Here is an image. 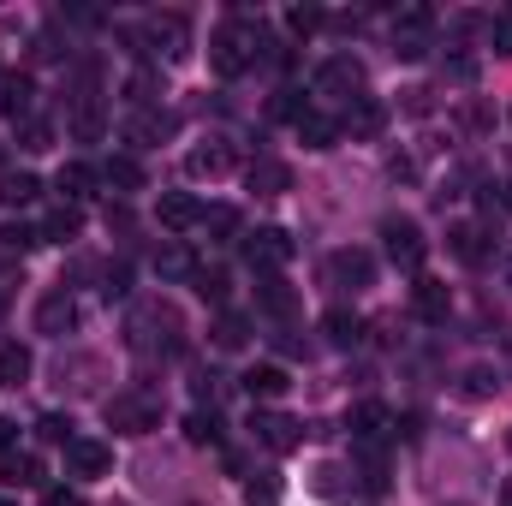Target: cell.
<instances>
[{"label": "cell", "instance_id": "1", "mask_svg": "<svg viewBox=\"0 0 512 506\" xmlns=\"http://www.w3.org/2000/svg\"><path fill=\"white\" fill-rule=\"evenodd\" d=\"M251 60H256V24H245V18H227V24L209 36V66H215L221 78H239Z\"/></svg>", "mask_w": 512, "mask_h": 506}, {"label": "cell", "instance_id": "2", "mask_svg": "<svg viewBox=\"0 0 512 506\" xmlns=\"http://www.w3.org/2000/svg\"><path fill=\"white\" fill-rule=\"evenodd\" d=\"M382 245H387V262H393V268H405V274H417V268H423V256H429L423 227H417V221H405V215H387V221H382Z\"/></svg>", "mask_w": 512, "mask_h": 506}, {"label": "cell", "instance_id": "3", "mask_svg": "<svg viewBox=\"0 0 512 506\" xmlns=\"http://www.w3.org/2000/svg\"><path fill=\"white\" fill-rule=\"evenodd\" d=\"M161 423V399H149V393H114L108 399V429L114 435H149Z\"/></svg>", "mask_w": 512, "mask_h": 506}, {"label": "cell", "instance_id": "4", "mask_svg": "<svg viewBox=\"0 0 512 506\" xmlns=\"http://www.w3.org/2000/svg\"><path fill=\"white\" fill-rule=\"evenodd\" d=\"M328 286H340V292H364V286H376V256L364 251V245H340V251L328 256Z\"/></svg>", "mask_w": 512, "mask_h": 506}, {"label": "cell", "instance_id": "5", "mask_svg": "<svg viewBox=\"0 0 512 506\" xmlns=\"http://www.w3.org/2000/svg\"><path fill=\"white\" fill-rule=\"evenodd\" d=\"M245 262H251L256 274H280V268L292 262L286 227H256V233H245Z\"/></svg>", "mask_w": 512, "mask_h": 506}, {"label": "cell", "instance_id": "6", "mask_svg": "<svg viewBox=\"0 0 512 506\" xmlns=\"http://www.w3.org/2000/svg\"><path fill=\"white\" fill-rule=\"evenodd\" d=\"M358 90H364V60L328 54V60L316 66V96H352V102H358Z\"/></svg>", "mask_w": 512, "mask_h": 506}, {"label": "cell", "instance_id": "7", "mask_svg": "<svg viewBox=\"0 0 512 506\" xmlns=\"http://www.w3.org/2000/svg\"><path fill=\"white\" fill-rule=\"evenodd\" d=\"M346 429H352V447L358 453H382L387 447V435H393V417H387V405H358L352 417H346Z\"/></svg>", "mask_w": 512, "mask_h": 506}, {"label": "cell", "instance_id": "8", "mask_svg": "<svg viewBox=\"0 0 512 506\" xmlns=\"http://www.w3.org/2000/svg\"><path fill=\"white\" fill-rule=\"evenodd\" d=\"M251 435L268 447V453H292L304 441V423L286 417V411H251Z\"/></svg>", "mask_w": 512, "mask_h": 506}, {"label": "cell", "instance_id": "9", "mask_svg": "<svg viewBox=\"0 0 512 506\" xmlns=\"http://www.w3.org/2000/svg\"><path fill=\"white\" fill-rule=\"evenodd\" d=\"M233 161H239V149L227 137H203L197 149H185V173L191 179H221V173H233Z\"/></svg>", "mask_w": 512, "mask_h": 506}, {"label": "cell", "instance_id": "10", "mask_svg": "<svg viewBox=\"0 0 512 506\" xmlns=\"http://www.w3.org/2000/svg\"><path fill=\"white\" fill-rule=\"evenodd\" d=\"M411 316H417V322H429V328H441V322L453 316V292H447V280L417 274V286H411Z\"/></svg>", "mask_w": 512, "mask_h": 506}, {"label": "cell", "instance_id": "11", "mask_svg": "<svg viewBox=\"0 0 512 506\" xmlns=\"http://www.w3.org/2000/svg\"><path fill=\"white\" fill-rule=\"evenodd\" d=\"M203 215H209V209H203L191 191H167V197L155 203V221H161L167 233H191V227H203Z\"/></svg>", "mask_w": 512, "mask_h": 506}, {"label": "cell", "instance_id": "12", "mask_svg": "<svg viewBox=\"0 0 512 506\" xmlns=\"http://www.w3.org/2000/svg\"><path fill=\"white\" fill-rule=\"evenodd\" d=\"M66 471L72 477H108L114 471V447L108 441H66Z\"/></svg>", "mask_w": 512, "mask_h": 506}, {"label": "cell", "instance_id": "13", "mask_svg": "<svg viewBox=\"0 0 512 506\" xmlns=\"http://www.w3.org/2000/svg\"><path fill=\"white\" fill-rule=\"evenodd\" d=\"M256 310H262V316H280V322H286V316L298 310V292H292V286H286L280 274H256Z\"/></svg>", "mask_w": 512, "mask_h": 506}, {"label": "cell", "instance_id": "14", "mask_svg": "<svg viewBox=\"0 0 512 506\" xmlns=\"http://www.w3.org/2000/svg\"><path fill=\"white\" fill-rule=\"evenodd\" d=\"M387 126V108L376 96H358L352 108H346V120H340V137H376Z\"/></svg>", "mask_w": 512, "mask_h": 506}, {"label": "cell", "instance_id": "15", "mask_svg": "<svg viewBox=\"0 0 512 506\" xmlns=\"http://www.w3.org/2000/svg\"><path fill=\"white\" fill-rule=\"evenodd\" d=\"M78 322V304H72V292H48L42 304H36V328L42 334H66Z\"/></svg>", "mask_w": 512, "mask_h": 506}, {"label": "cell", "instance_id": "16", "mask_svg": "<svg viewBox=\"0 0 512 506\" xmlns=\"http://www.w3.org/2000/svg\"><path fill=\"white\" fill-rule=\"evenodd\" d=\"M286 387H292V376H286L280 364H251V370H245V393H251L256 405H268V399H280Z\"/></svg>", "mask_w": 512, "mask_h": 506}, {"label": "cell", "instance_id": "17", "mask_svg": "<svg viewBox=\"0 0 512 506\" xmlns=\"http://www.w3.org/2000/svg\"><path fill=\"white\" fill-rule=\"evenodd\" d=\"M0 483L6 489H42V459L36 453H6L0 459Z\"/></svg>", "mask_w": 512, "mask_h": 506}, {"label": "cell", "instance_id": "18", "mask_svg": "<svg viewBox=\"0 0 512 506\" xmlns=\"http://www.w3.org/2000/svg\"><path fill=\"white\" fill-rule=\"evenodd\" d=\"M24 114H30V78L0 72V120H24Z\"/></svg>", "mask_w": 512, "mask_h": 506}, {"label": "cell", "instance_id": "19", "mask_svg": "<svg viewBox=\"0 0 512 506\" xmlns=\"http://www.w3.org/2000/svg\"><path fill=\"white\" fill-rule=\"evenodd\" d=\"M447 251L459 256V262H483V251H489V233H483L477 221H459V227L447 233Z\"/></svg>", "mask_w": 512, "mask_h": 506}, {"label": "cell", "instance_id": "20", "mask_svg": "<svg viewBox=\"0 0 512 506\" xmlns=\"http://www.w3.org/2000/svg\"><path fill=\"white\" fill-rule=\"evenodd\" d=\"M42 197V179L36 173H0V203L6 209H24V203H36Z\"/></svg>", "mask_w": 512, "mask_h": 506}, {"label": "cell", "instance_id": "21", "mask_svg": "<svg viewBox=\"0 0 512 506\" xmlns=\"http://www.w3.org/2000/svg\"><path fill=\"white\" fill-rule=\"evenodd\" d=\"M24 381H30V346L6 340L0 346V387H24Z\"/></svg>", "mask_w": 512, "mask_h": 506}, {"label": "cell", "instance_id": "22", "mask_svg": "<svg viewBox=\"0 0 512 506\" xmlns=\"http://www.w3.org/2000/svg\"><path fill=\"white\" fill-rule=\"evenodd\" d=\"M54 185H60V197H66V203H84V197H90V191H96V173H90V167H84V161H66V167H60V179H54Z\"/></svg>", "mask_w": 512, "mask_h": 506}, {"label": "cell", "instance_id": "23", "mask_svg": "<svg viewBox=\"0 0 512 506\" xmlns=\"http://www.w3.org/2000/svg\"><path fill=\"white\" fill-rule=\"evenodd\" d=\"M322 334H328L334 346H346V352H352V346L364 340V322H358L352 310H328V316H322Z\"/></svg>", "mask_w": 512, "mask_h": 506}, {"label": "cell", "instance_id": "24", "mask_svg": "<svg viewBox=\"0 0 512 506\" xmlns=\"http://www.w3.org/2000/svg\"><path fill=\"white\" fill-rule=\"evenodd\" d=\"M298 137H304V149H334V143H340V120L304 114V120H298Z\"/></svg>", "mask_w": 512, "mask_h": 506}, {"label": "cell", "instance_id": "25", "mask_svg": "<svg viewBox=\"0 0 512 506\" xmlns=\"http://www.w3.org/2000/svg\"><path fill=\"white\" fill-rule=\"evenodd\" d=\"M78 227H84V215L66 203V209H54V215L42 221V245H66V239H78Z\"/></svg>", "mask_w": 512, "mask_h": 506}, {"label": "cell", "instance_id": "26", "mask_svg": "<svg viewBox=\"0 0 512 506\" xmlns=\"http://www.w3.org/2000/svg\"><path fill=\"white\" fill-rule=\"evenodd\" d=\"M185 441H191V447H221V417H215V405L185 417Z\"/></svg>", "mask_w": 512, "mask_h": 506}, {"label": "cell", "instance_id": "27", "mask_svg": "<svg viewBox=\"0 0 512 506\" xmlns=\"http://www.w3.org/2000/svg\"><path fill=\"white\" fill-rule=\"evenodd\" d=\"M292 185V167L286 161H256L251 167V191H262V197H274V191H286Z\"/></svg>", "mask_w": 512, "mask_h": 506}, {"label": "cell", "instance_id": "28", "mask_svg": "<svg viewBox=\"0 0 512 506\" xmlns=\"http://www.w3.org/2000/svg\"><path fill=\"white\" fill-rule=\"evenodd\" d=\"M102 179H108L114 191H143V167H137L131 155H108V167H102Z\"/></svg>", "mask_w": 512, "mask_h": 506}, {"label": "cell", "instance_id": "29", "mask_svg": "<svg viewBox=\"0 0 512 506\" xmlns=\"http://www.w3.org/2000/svg\"><path fill=\"white\" fill-rule=\"evenodd\" d=\"M191 286H197V298H209V304H227V286H233V280H227V268H209V262H203V268L191 274Z\"/></svg>", "mask_w": 512, "mask_h": 506}, {"label": "cell", "instance_id": "30", "mask_svg": "<svg viewBox=\"0 0 512 506\" xmlns=\"http://www.w3.org/2000/svg\"><path fill=\"white\" fill-rule=\"evenodd\" d=\"M245 340H251V322L233 316V310H221V322H215V346H221V352H239Z\"/></svg>", "mask_w": 512, "mask_h": 506}, {"label": "cell", "instance_id": "31", "mask_svg": "<svg viewBox=\"0 0 512 506\" xmlns=\"http://www.w3.org/2000/svg\"><path fill=\"white\" fill-rule=\"evenodd\" d=\"M322 24H328V12H322V6H286V30H292L298 42H304V36H316Z\"/></svg>", "mask_w": 512, "mask_h": 506}, {"label": "cell", "instance_id": "32", "mask_svg": "<svg viewBox=\"0 0 512 506\" xmlns=\"http://www.w3.org/2000/svg\"><path fill=\"white\" fill-rule=\"evenodd\" d=\"M495 387H501V376H495L489 364H471V370L459 376V393H465V399H489Z\"/></svg>", "mask_w": 512, "mask_h": 506}, {"label": "cell", "instance_id": "33", "mask_svg": "<svg viewBox=\"0 0 512 506\" xmlns=\"http://www.w3.org/2000/svg\"><path fill=\"white\" fill-rule=\"evenodd\" d=\"M280 495H286V489H280V477H274V471H256L251 483H245V501H251V506H280Z\"/></svg>", "mask_w": 512, "mask_h": 506}, {"label": "cell", "instance_id": "34", "mask_svg": "<svg viewBox=\"0 0 512 506\" xmlns=\"http://www.w3.org/2000/svg\"><path fill=\"white\" fill-rule=\"evenodd\" d=\"M155 268H161V280H191V274H197L191 251H179V245H167V251L155 256Z\"/></svg>", "mask_w": 512, "mask_h": 506}, {"label": "cell", "instance_id": "35", "mask_svg": "<svg viewBox=\"0 0 512 506\" xmlns=\"http://www.w3.org/2000/svg\"><path fill=\"white\" fill-rule=\"evenodd\" d=\"M0 245H6V251H36V245H42V227H24V221H6V227H0Z\"/></svg>", "mask_w": 512, "mask_h": 506}, {"label": "cell", "instance_id": "36", "mask_svg": "<svg viewBox=\"0 0 512 506\" xmlns=\"http://www.w3.org/2000/svg\"><path fill=\"white\" fill-rule=\"evenodd\" d=\"M483 36H489V48H495V54H512V6H507V12H489Z\"/></svg>", "mask_w": 512, "mask_h": 506}, {"label": "cell", "instance_id": "37", "mask_svg": "<svg viewBox=\"0 0 512 506\" xmlns=\"http://www.w3.org/2000/svg\"><path fill=\"white\" fill-rule=\"evenodd\" d=\"M203 233H215V245H227L239 233V209H209L203 215Z\"/></svg>", "mask_w": 512, "mask_h": 506}, {"label": "cell", "instance_id": "38", "mask_svg": "<svg viewBox=\"0 0 512 506\" xmlns=\"http://www.w3.org/2000/svg\"><path fill=\"white\" fill-rule=\"evenodd\" d=\"M173 131V114H143V120H131V137L137 143H161Z\"/></svg>", "mask_w": 512, "mask_h": 506}, {"label": "cell", "instance_id": "39", "mask_svg": "<svg viewBox=\"0 0 512 506\" xmlns=\"http://www.w3.org/2000/svg\"><path fill=\"white\" fill-rule=\"evenodd\" d=\"M340 477H346L340 465H316V495H322V501H346V483H340Z\"/></svg>", "mask_w": 512, "mask_h": 506}, {"label": "cell", "instance_id": "40", "mask_svg": "<svg viewBox=\"0 0 512 506\" xmlns=\"http://www.w3.org/2000/svg\"><path fill=\"white\" fill-rule=\"evenodd\" d=\"M441 78H447V84H459V90H465V84H477V60H471V54H453V60H447V66H441Z\"/></svg>", "mask_w": 512, "mask_h": 506}, {"label": "cell", "instance_id": "41", "mask_svg": "<svg viewBox=\"0 0 512 506\" xmlns=\"http://www.w3.org/2000/svg\"><path fill=\"white\" fill-rule=\"evenodd\" d=\"M274 114H280V120H292V126H298V120H304V114H310V102H304V96H298V90H280V96H274Z\"/></svg>", "mask_w": 512, "mask_h": 506}, {"label": "cell", "instance_id": "42", "mask_svg": "<svg viewBox=\"0 0 512 506\" xmlns=\"http://www.w3.org/2000/svg\"><path fill=\"white\" fill-rule=\"evenodd\" d=\"M18 137H24V149H48V143H54V126H48V120H24Z\"/></svg>", "mask_w": 512, "mask_h": 506}, {"label": "cell", "instance_id": "43", "mask_svg": "<svg viewBox=\"0 0 512 506\" xmlns=\"http://www.w3.org/2000/svg\"><path fill=\"white\" fill-rule=\"evenodd\" d=\"M36 429H42V441H78L72 435V417H42Z\"/></svg>", "mask_w": 512, "mask_h": 506}, {"label": "cell", "instance_id": "44", "mask_svg": "<svg viewBox=\"0 0 512 506\" xmlns=\"http://www.w3.org/2000/svg\"><path fill=\"white\" fill-rule=\"evenodd\" d=\"M102 292H108V298H126V292H131V274H126V262H114V268H108V286H102Z\"/></svg>", "mask_w": 512, "mask_h": 506}, {"label": "cell", "instance_id": "45", "mask_svg": "<svg viewBox=\"0 0 512 506\" xmlns=\"http://www.w3.org/2000/svg\"><path fill=\"white\" fill-rule=\"evenodd\" d=\"M12 292H18V268H12V262L0 256V310L12 304Z\"/></svg>", "mask_w": 512, "mask_h": 506}, {"label": "cell", "instance_id": "46", "mask_svg": "<svg viewBox=\"0 0 512 506\" xmlns=\"http://www.w3.org/2000/svg\"><path fill=\"white\" fill-rule=\"evenodd\" d=\"M465 126H471V131H483V126H495V114H489L483 102H465Z\"/></svg>", "mask_w": 512, "mask_h": 506}, {"label": "cell", "instance_id": "47", "mask_svg": "<svg viewBox=\"0 0 512 506\" xmlns=\"http://www.w3.org/2000/svg\"><path fill=\"white\" fill-rule=\"evenodd\" d=\"M435 102H429V90H405V114H429Z\"/></svg>", "mask_w": 512, "mask_h": 506}, {"label": "cell", "instance_id": "48", "mask_svg": "<svg viewBox=\"0 0 512 506\" xmlns=\"http://www.w3.org/2000/svg\"><path fill=\"white\" fill-rule=\"evenodd\" d=\"M12 447H18V423H12V417H0V459H6Z\"/></svg>", "mask_w": 512, "mask_h": 506}, {"label": "cell", "instance_id": "49", "mask_svg": "<svg viewBox=\"0 0 512 506\" xmlns=\"http://www.w3.org/2000/svg\"><path fill=\"white\" fill-rule=\"evenodd\" d=\"M42 506H84V501H78L72 489H48V495H42Z\"/></svg>", "mask_w": 512, "mask_h": 506}, {"label": "cell", "instance_id": "50", "mask_svg": "<svg viewBox=\"0 0 512 506\" xmlns=\"http://www.w3.org/2000/svg\"><path fill=\"white\" fill-rule=\"evenodd\" d=\"M501 506H512V477H507V483H501Z\"/></svg>", "mask_w": 512, "mask_h": 506}, {"label": "cell", "instance_id": "51", "mask_svg": "<svg viewBox=\"0 0 512 506\" xmlns=\"http://www.w3.org/2000/svg\"><path fill=\"white\" fill-rule=\"evenodd\" d=\"M507 286H512V256H507Z\"/></svg>", "mask_w": 512, "mask_h": 506}, {"label": "cell", "instance_id": "52", "mask_svg": "<svg viewBox=\"0 0 512 506\" xmlns=\"http://www.w3.org/2000/svg\"><path fill=\"white\" fill-rule=\"evenodd\" d=\"M0 506H12V501H0Z\"/></svg>", "mask_w": 512, "mask_h": 506}, {"label": "cell", "instance_id": "53", "mask_svg": "<svg viewBox=\"0 0 512 506\" xmlns=\"http://www.w3.org/2000/svg\"><path fill=\"white\" fill-rule=\"evenodd\" d=\"M507 120H512V108H507Z\"/></svg>", "mask_w": 512, "mask_h": 506}]
</instances>
